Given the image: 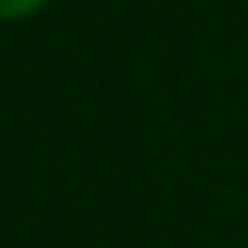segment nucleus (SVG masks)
<instances>
[{
	"label": "nucleus",
	"mask_w": 248,
	"mask_h": 248,
	"mask_svg": "<svg viewBox=\"0 0 248 248\" xmlns=\"http://www.w3.org/2000/svg\"><path fill=\"white\" fill-rule=\"evenodd\" d=\"M46 0H0V18H28V14H37Z\"/></svg>",
	"instance_id": "obj_1"
}]
</instances>
